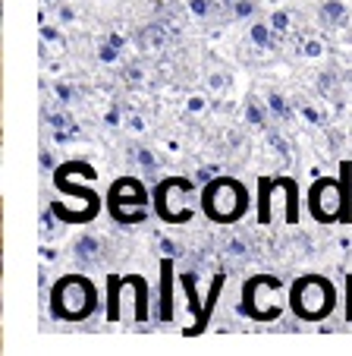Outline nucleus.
I'll use <instances>...</instances> for the list:
<instances>
[{
	"label": "nucleus",
	"instance_id": "21",
	"mask_svg": "<svg viewBox=\"0 0 352 356\" xmlns=\"http://www.w3.org/2000/svg\"><path fill=\"white\" fill-rule=\"evenodd\" d=\"M51 92H53V98H57V104H63V108H67V104H79L82 101V92L73 86V82H53Z\"/></svg>",
	"mask_w": 352,
	"mask_h": 356
},
{
	"label": "nucleus",
	"instance_id": "27",
	"mask_svg": "<svg viewBox=\"0 0 352 356\" xmlns=\"http://www.w3.org/2000/svg\"><path fill=\"white\" fill-rule=\"evenodd\" d=\"M41 41H44V44H53L57 51H67V41H63L60 29H53V26H41Z\"/></svg>",
	"mask_w": 352,
	"mask_h": 356
},
{
	"label": "nucleus",
	"instance_id": "34",
	"mask_svg": "<svg viewBox=\"0 0 352 356\" xmlns=\"http://www.w3.org/2000/svg\"><path fill=\"white\" fill-rule=\"evenodd\" d=\"M343 312H346V322L352 325V275L346 277V300H343Z\"/></svg>",
	"mask_w": 352,
	"mask_h": 356
},
{
	"label": "nucleus",
	"instance_id": "12",
	"mask_svg": "<svg viewBox=\"0 0 352 356\" xmlns=\"http://www.w3.org/2000/svg\"><path fill=\"white\" fill-rule=\"evenodd\" d=\"M224 284H226V275H224V271H217V275H214V281H211V290H208V296H205V302H201L199 318H195V325L186 331V334H201V331L208 328V322H211V316H214V306H217L220 293H224Z\"/></svg>",
	"mask_w": 352,
	"mask_h": 356
},
{
	"label": "nucleus",
	"instance_id": "1",
	"mask_svg": "<svg viewBox=\"0 0 352 356\" xmlns=\"http://www.w3.org/2000/svg\"><path fill=\"white\" fill-rule=\"evenodd\" d=\"M308 211L318 224L352 221V164L340 168V177H318L308 189Z\"/></svg>",
	"mask_w": 352,
	"mask_h": 356
},
{
	"label": "nucleus",
	"instance_id": "20",
	"mask_svg": "<svg viewBox=\"0 0 352 356\" xmlns=\"http://www.w3.org/2000/svg\"><path fill=\"white\" fill-rule=\"evenodd\" d=\"M230 19L233 22H252L258 19V0H236L230 7Z\"/></svg>",
	"mask_w": 352,
	"mask_h": 356
},
{
	"label": "nucleus",
	"instance_id": "30",
	"mask_svg": "<svg viewBox=\"0 0 352 356\" xmlns=\"http://www.w3.org/2000/svg\"><path fill=\"white\" fill-rule=\"evenodd\" d=\"M158 252L164 259H176L183 252V246L176 240H170V236H158Z\"/></svg>",
	"mask_w": 352,
	"mask_h": 356
},
{
	"label": "nucleus",
	"instance_id": "17",
	"mask_svg": "<svg viewBox=\"0 0 352 356\" xmlns=\"http://www.w3.org/2000/svg\"><path fill=\"white\" fill-rule=\"evenodd\" d=\"M224 252H226V259H233V262H246L255 249L242 234H226L224 236Z\"/></svg>",
	"mask_w": 352,
	"mask_h": 356
},
{
	"label": "nucleus",
	"instance_id": "29",
	"mask_svg": "<svg viewBox=\"0 0 352 356\" xmlns=\"http://www.w3.org/2000/svg\"><path fill=\"white\" fill-rule=\"evenodd\" d=\"M120 54H123V51L117 44H110L107 38L101 41V47H98V60L101 63H117V60H120Z\"/></svg>",
	"mask_w": 352,
	"mask_h": 356
},
{
	"label": "nucleus",
	"instance_id": "25",
	"mask_svg": "<svg viewBox=\"0 0 352 356\" xmlns=\"http://www.w3.org/2000/svg\"><path fill=\"white\" fill-rule=\"evenodd\" d=\"M57 221H60V218L53 215V209L47 205V209L41 211V236H44V240H51V236H60V227H57Z\"/></svg>",
	"mask_w": 352,
	"mask_h": 356
},
{
	"label": "nucleus",
	"instance_id": "3",
	"mask_svg": "<svg viewBox=\"0 0 352 356\" xmlns=\"http://www.w3.org/2000/svg\"><path fill=\"white\" fill-rule=\"evenodd\" d=\"M249 209H252L249 189L236 177H214L211 183L201 186V211L208 221L220 224V227L240 224L249 215Z\"/></svg>",
	"mask_w": 352,
	"mask_h": 356
},
{
	"label": "nucleus",
	"instance_id": "9",
	"mask_svg": "<svg viewBox=\"0 0 352 356\" xmlns=\"http://www.w3.org/2000/svg\"><path fill=\"white\" fill-rule=\"evenodd\" d=\"M107 256H110V252H107V243H104V236H98V234H82L79 240L73 243V259L82 271L98 268Z\"/></svg>",
	"mask_w": 352,
	"mask_h": 356
},
{
	"label": "nucleus",
	"instance_id": "35",
	"mask_svg": "<svg viewBox=\"0 0 352 356\" xmlns=\"http://www.w3.org/2000/svg\"><path fill=\"white\" fill-rule=\"evenodd\" d=\"M57 168H60V164H53L51 148H41V170H44V174H53Z\"/></svg>",
	"mask_w": 352,
	"mask_h": 356
},
{
	"label": "nucleus",
	"instance_id": "24",
	"mask_svg": "<svg viewBox=\"0 0 352 356\" xmlns=\"http://www.w3.org/2000/svg\"><path fill=\"white\" fill-rule=\"evenodd\" d=\"M267 22H271V29L277 35H283V38L292 32V13L290 10H274V13L267 16Z\"/></svg>",
	"mask_w": 352,
	"mask_h": 356
},
{
	"label": "nucleus",
	"instance_id": "22",
	"mask_svg": "<svg viewBox=\"0 0 352 356\" xmlns=\"http://www.w3.org/2000/svg\"><path fill=\"white\" fill-rule=\"evenodd\" d=\"M296 111H299V117L308 123V127H324V114L318 111V104L308 98H299L296 101Z\"/></svg>",
	"mask_w": 352,
	"mask_h": 356
},
{
	"label": "nucleus",
	"instance_id": "32",
	"mask_svg": "<svg viewBox=\"0 0 352 356\" xmlns=\"http://www.w3.org/2000/svg\"><path fill=\"white\" fill-rule=\"evenodd\" d=\"M57 22H60V26H73V22H76V10L67 7V3H57Z\"/></svg>",
	"mask_w": 352,
	"mask_h": 356
},
{
	"label": "nucleus",
	"instance_id": "14",
	"mask_svg": "<svg viewBox=\"0 0 352 356\" xmlns=\"http://www.w3.org/2000/svg\"><path fill=\"white\" fill-rule=\"evenodd\" d=\"M246 123L252 129H258V133H271V129H277V120H274L267 101H258V95H249L246 98Z\"/></svg>",
	"mask_w": 352,
	"mask_h": 356
},
{
	"label": "nucleus",
	"instance_id": "10",
	"mask_svg": "<svg viewBox=\"0 0 352 356\" xmlns=\"http://www.w3.org/2000/svg\"><path fill=\"white\" fill-rule=\"evenodd\" d=\"M170 38L173 35H170V29H167V22L160 19V16L135 32V44H139V51L142 54H148V57H158L160 51L170 44Z\"/></svg>",
	"mask_w": 352,
	"mask_h": 356
},
{
	"label": "nucleus",
	"instance_id": "7",
	"mask_svg": "<svg viewBox=\"0 0 352 356\" xmlns=\"http://www.w3.org/2000/svg\"><path fill=\"white\" fill-rule=\"evenodd\" d=\"M126 287L135 293V322L148 318V284L139 275H126ZM120 293H123V277L107 275V322L120 318Z\"/></svg>",
	"mask_w": 352,
	"mask_h": 356
},
{
	"label": "nucleus",
	"instance_id": "26",
	"mask_svg": "<svg viewBox=\"0 0 352 356\" xmlns=\"http://www.w3.org/2000/svg\"><path fill=\"white\" fill-rule=\"evenodd\" d=\"M205 86H208V92H224V88L230 86V76H226L224 70H211V73L205 76Z\"/></svg>",
	"mask_w": 352,
	"mask_h": 356
},
{
	"label": "nucleus",
	"instance_id": "28",
	"mask_svg": "<svg viewBox=\"0 0 352 356\" xmlns=\"http://www.w3.org/2000/svg\"><path fill=\"white\" fill-rule=\"evenodd\" d=\"M123 82H126V86H133V88L145 86V67H139V63L126 67V70H123Z\"/></svg>",
	"mask_w": 352,
	"mask_h": 356
},
{
	"label": "nucleus",
	"instance_id": "11",
	"mask_svg": "<svg viewBox=\"0 0 352 356\" xmlns=\"http://www.w3.org/2000/svg\"><path fill=\"white\" fill-rule=\"evenodd\" d=\"M315 19L324 29H343L349 22V7H346V0H318L315 3Z\"/></svg>",
	"mask_w": 352,
	"mask_h": 356
},
{
	"label": "nucleus",
	"instance_id": "36",
	"mask_svg": "<svg viewBox=\"0 0 352 356\" xmlns=\"http://www.w3.org/2000/svg\"><path fill=\"white\" fill-rule=\"evenodd\" d=\"M126 129H133V133H145V120H142L139 114H126Z\"/></svg>",
	"mask_w": 352,
	"mask_h": 356
},
{
	"label": "nucleus",
	"instance_id": "37",
	"mask_svg": "<svg viewBox=\"0 0 352 356\" xmlns=\"http://www.w3.org/2000/svg\"><path fill=\"white\" fill-rule=\"evenodd\" d=\"M107 41H110V44H117L123 51V47H126V38H123V35H117V32H110L107 35Z\"/></svg>",
	"mask_w": 352,
	"mask_h": 356
},
{
	"label": "nucleus",
	"instance_id": "23",
	"mask_svg": "<svg viewBox=\"0 0 352 356\" xmlns=\"http://www.w3.org/2000/svg\"><path fill=\"white\" fill-rule=\"evenodd\" d=\"M110 218L120 227H139V224H145L148 218V209H135V211H110Z\"/></svg>",
	"mask_w": 352,
	"mask_h": 356
},
{
	"label": "nucleus",
	"instance_id": "13",
	"mask_svg": "<svg viewBox=\"0 0 352 356\" xmlns=\"http://www.w3.org/2000/svg\"><path fill=\"white\" fill-rule=\"evenodd\" d=\"M126 161L133 164V170H135V174H142V177H148V180H154V183H158L160 158L154 155L151 148H145V145H129V148H126Z\"/></svg>",
	"mask_w": 352,
	"mask_h": 356
},
{
	"label": "nucleus",
	"instance_id": "15",
	"mask_svg": "<svg viewBox=\"0 0 352 356\" xmlns=\"http://www.w3.org/2000/svg\"><path fill=\"white\" fill-rule=\"evenodd\" d=\"M158 318L170 322L173 318V259H160V306Z\"/></svg>",
	"mask_w": 352,
	"mask_h": 356
},
{
	"label": "nucleus",
	"instance_id": "31",
	"mask_svg": "<svg viewBox=\"0 0 352 356\" xmlns=\"http://www.w3.org/2000/svg\"><path fill=\"white\" fill-rule=\"evenodd\" d=\"M318 88H321V95H327V98H333V95L340 92V79H337V73H321Z\"/></svg>",
	"mask_w": 352,
	"mask_h": 356
},
{
	"label": "nucleus",
	"instance_id": "6",
	"mask_svg": "<svg viewBox=\"0 0 352 356\" xmlns=\"http://www.w3.org/2000/svg\"><path fill=\"white\" fill-rule=\"evenodd\" d=\"M195 193V180L192 177H164L154 183V211L164 224H186L192 221V209L183 199Z\"/></svg>",
	"mask_w": 352,
	"mask_h": 356
},
{
	"label": "nucleus",
	"instance_id": "18",
	"mask_svg": "<svg viewBox=\"0 0 352 356\" xmlns=\"http://www.w3.org/2000/svg\"><path fill=\"white\" fill-rule=\"evenodd\" d=\"M324 51H327L324 41L312 32H302V38L296 41V54H299L302 60H318V57H324Z\"/></svg>",
	"mask_w": 352,
	"mask_h": 356
},
{
	"label": "nucleus",
	"instance_id": "8",
	"mask_svg": "<svg viewBox=\"0 0 352 356\" xmlns=\"http://www.w3.org/2000/svg\"><path fill=\"white\" fill-rule=\"evenodd\" d=\"M148 209V189L139 177H117L107 193V211H135Z\"/></svg>",
	"mask_w": 352,
	"mask_h": 356
},
{
	"label": "nucleus",
	"instance_id": "19",
	"mask_svg": "<svg viewBox=\"0 0 352 356\" xmlns=\"http://www.w3.org/2000/svg\"><path fill=\"white\" fill-rule=\"evenodd\" d=\"M267 108H271V114H274V120H277V123H290L292 120V108H296V104H290V98H286V95L271 92V95H267Z\"/></svg>",
	"mask_w": 352,
	"mask_h": 356
},
{
	"label": "nucleus",
	"instance_id": "2",
	"mask_svg": "<svg viewBox=\"0 0 352 356\" xmlns=\"http://www.w3.org/2000/svg\"><path fill=\"white\" fill-rule=\"evenodd\" d=\"M47 306L57 322H88L98 312V287L85 275H63L53 281Z\"/></svg>",
	"mask_w": 352,
	"mask_h": 356
},
{
	"label": "nucleus",
	"instance_id": "38",
	"mask_svg": "<svg viewBox=\"0 0 352 356\" xmlns=\"http://www.w3.org/2000/svg\"><path fill=\"white\" fill-rule=\"evenodd\" d=\"M349 41H352V32H349Z\"/></svg>",
	"mask_w": 352,
	"mask_h": 356
},
{
	"label": "nucleus",
	"instance_id": "16",
	"mask_svg": "<svg viewBox=\"0 0 352 356\" xmlns=\"http://www.w3.org/2000/svg\"><path fill=\"white\" fill-rule=\"evenodd\" d=\"M249 41H252L258 51H271V47L280 44V35L274 32L267 19H252L249 22Z\"/></svg>",
	"mask_w": 352,
	"mask_h": 356
},
{
	"label": "nucleus",
	"instance_id": "33",
	"mask_svg": "<svg viewBox=\"0 0 352 356\" xmlns=\"http://www.w3.org/2000/svg\"><path fill=\"white\" fill-rule=\"evenodd\" d=\"M186 111H189V114H205V111H208V98H201V95H192V98L186 101Z\"/></svg>",
	"mask_w": 352,
	"mask_h": 356
},
{
	"label": "nucleus",
	"instance_id": "5",
	"mask_svg": "<svg viewBox=\"0 0 352 356\" xmlns=\"http://www.w3.org/2000/svg\"><path fill=\"white\" fill-rule=\"evenodd\" d=\"M242 312L252 322H277L290 309V290L277 275H255L242 284Z\"/></svg>",
	"mask_w": 352,
	"mask_h": 356
},
{
	"label": "nucleus",
	"instance_id": "4",
	"mask_svg": "<svg viewBox=\"0 0 352 356\" xmlns=\"http://www.w3.org/2000/svg\"><path fill=\"white\" fill-rule=\"evenodd\" d=\"M340 306L337 287L324 275H302L290 287V312L299 322H324Z\"/></svg>",
	"mask_w": 352,
	"mask_h": 356
}]
</instances>
